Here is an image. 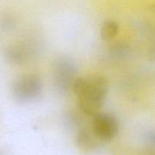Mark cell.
<instances>
[{"label":"cell","mask_w":155,"mask_h":155,"mask_svg":"<svg viewBox=\"0 0 155 155\" xmlns=\"http://www.w3.org/2000/svg\"><path fill=\"white\" fill-rule=\"evenodd\" d=\"M77 68L71 58L60 56L53 64V83L56 90L67 95L71 90L77 79Z\"/></svg>","instance_id":"cell-3"},{"label":"cell","mask_w":155,"mask_h":155,"mask_svg":"<svg viewBox=\"0 0 155 155\" xmlns=\"http://www.w3.org/2000/svg\"><path fill=\"white\" fill-rule=\"evenodd\" d=\"M151 10H152V12L155 14V4L151 7Z\"/></svg>","instance_id":"cell-12"},{"label":"cell","mask_w":155,"mask_h":155,"mask_svg":"<svg viewBox=\"0 0 155 155\" xmlns=\"http://www.w3.org/2000/svg\"><path fill=\"white\" fill-rule=\"evenodd\" d=\"M119 31V25L114 21H106L103 23L100 30L101 39L104 41L111 40L117 36Z\"/></svg>","instance_id":"cell-8"},{"label":"cell","mask_w":155,"mask_h":155,"mask_svg":"<svg viewBox=\"0 0 155 155\" xmlns=\"http://www.w3.org/2000/svg\"><path fill=\"white\" fill-rule=\"evenodd\" d=\"M101 141L95 136L92 130L82 128L78 131L76 138L77 147L85 152H93L100 147Z\"/></svg>","instance_id":"cell-6"},{"label":"cell","mask_w":155,"mask_h":155,"mask_svg":"<svg viewBox=\"0 0 155 155\" xmlns=\"http://www.w3.org/2000/svg\"><path fill=\"white\" fill-rule=\"evenodd\" d=\"M42 92V82L36 74H24L14 81L12 95L14 100L19 104L36 101Z\"/></svg>","instance_id":"cell-2"},{"label":"cell","mask_w":155,"mask_h":155,"mask_svg":"<svg viewBox=\"0 0 155 155\" xmlns=\"http://www.w3.org/2000/svg\"><path fill=\"white\" fill-rule=\"evenodd\" d=\"M77 97L79 109L86 116L93 117L99 113L108 92V82L101 75L93 74L77 77L73 86Z\"/></svg>","instance_id":"cell-1"},{"label":"cell","mask_w":155,"mask_h":155,"mask_svg":"<svg viewBox=\"0 0 155 155\" xmlns=\"http://www.w3.org/2000/svg\"><path fill=\"white\" fill-rule=\"evenodd\" d=\"M40 45L35 40H27L15 44L5 50V58L9 63L24 65L39 53Z\"/></svg>","instance_id":"cell-4"},{"label":"cell","mask_w":155,"mask_h":155,"mask_svg":"<svg viewBox=\"0 0 155 155\" xmlns=\"http://www.w3.org/2000/svg\"><path fill=\"white\" fill-rule=\"evenodd\" d=\"M14 24H15V21H14V20L12 19V18H8V17H6V18H5L4 19H3L2 25L3 27H4V28H6V29L12 28V27L14 26Z\"/></svg>","instance_id":"cell-10"},{"label":"cell","mask_w":155,"mask_h":155,"mask_svg":"<svg viewBox=\"0 0 155 155\" xmlns=\"http://www.w3.org/2000/svg\"><path fill=\"white\" fill-rule=\"evenodd\" d=\"M92 117V130L101 142H109L115 138L119 130V124L115 117L99 112Z\"/></svg>","instance_id":"cell-5"},{"label":"cell","mask_w":155,"mask_h":155,"mask_svg":"<svg viewBox=\"0 0 155 155\" xmlns=\"http://www.w3.org/2000/svg\"><path fill=\"white\" fill-rule=\"evenodd\" d=\"M146 139L147 141H148V143L155 146V131L148 133L146 136Z\"/></svg>","instance_id":"cell-11"},{"label":"cell","mask_w":155,"mask_h":155,"mask_svg":"<svg viewBox=\"0 0 155 155\" xmlns=\"http://www.w3.org/2000/svg\"><path fill=\"white\" fill-rule=\"evenodd\" d=\"M109 51L114 58L126 59L131 54L132 48L128 42H117L110 45Z\"/></svg>","instance_id":"cell-7"},{"label":"cell","mask_w":155,"mask_h":155,"mask_svg":"<svg viewBox=\"0 0 155 155\" xmlns=\"http://www.w3.org/2000/svg\"><path fill=\"white\" fill-rule=\"evenodd\" d=\"M65 123L68 127H71L72 128L74 127H78L81 125L82 120L81 117L78 114V113L74 110H69L67 111L64 114Z\"/></svg>","instance_id":"cell-9"}]
</instances>
